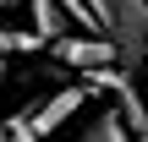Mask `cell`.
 Returning <instances> with one entry per match:
<instances>
[{
	"instance_id": "1",
	"label": "cell",
	"mask_w": 148,
	"mask_h": 142,
	"mask_svg": "<svg viewBox=\"0 0 148 142\" xmlns=\"http://www.w3.org/2000/svg\"><path fill=\"white\" fill-rule=\"evenodd\" d=\"M99 33L121 49V71L148 66V0H88Z\"/></svg>"
},
{
	"instance_id": "2",
	"label": "cell",
	"mask_w": 148,
	"mask_h": 142,
	"mask_svg": "<svg viewBox=\"0 0 148 142\" xmlns=\"http://www.w3.org/2000/svg\"><path fill=\"white\" fill-rule=\"evenodd\" d=\"M60 66H71L77 77H88V71H99V66H121V49L104 38V33H66V38H55V44H44Z\"/></svg>"
},
{
	"instance_id": "3",
	"label": "cell",
	"mask_w": 148,
	"mask_h": 142,
	"mask_svg": "<svg viewBox=\"0 0 148 142\" xmlns=\"http://www.w3.org/2000/svg\"><path fill=\"white\" fill-rule=\"evenodd\" d=\"M22 5H27V16H33L27 27L38 33V44H55V38H66V33H71V16H66L55 0H22Z\"/></svg>"
},
{
	"instance_id": "4",
	"label": "cell",
	"mask_w": 148,
	"mask_h": 142,
	"mask_svg": "<svg viewBox=\"0 0 148 142\" xmlns=\"http://www.w3.org/2000/svg\"><path fill=\"white\" fill-rule=\"evenodd\" d=\"M71 142H137V131L126 126V115H121V109H99V115H93Z\"/></svg>"
},
{
	"instance_id": "5",
	"label": "cell",
	"mask_w": 148,
	"mask_h": 142,
	"mask_svg": "<svg viewBox=\"0 0 148 142\" xmlns=\"http://www.w3.org/2000/svg\"><path fill=\"white\" fill-rule=\"evenodd\" d=\"M33 49H44L33 27H5V22H0V60H11V55H33Z\"/></svg>"
},
{
	"instance_id": "6",
	"label": "cell",
	"mask_w": 148,
	"mask_h": 142,
	"mask_svg": "<svg viewBox=\"0 0 148 142\" xmlns=\"http://www.w3.org/2000/svg\"><path fill=\"white\" fill-rule=\"evenodd\" d=\"M11 5H22V0H0V11H11Z\"/></svg>"
},
{
	"instance_id": "7",
	"label": "cell",
	"mask_w": 148,
	"mask_h": 142,
	"mask_svg": "<svg viewBox=\"0 0 148 142\" xmlns=\"http://www.w3.org/2000/svg\"><path fill=\"white\" fill-rule=\"evenodd\" d=\"M0 82H5V60H0Z\"/></svg>"
},
{
	"instance_id": "8",
	"label": "cell",
	"mask_w": 148,
	"mask_h": 142,
	"mask_svg": "<svg viewBox=\"0 0 148 142\" xmlns=\"http://www.w3.org/2000/svg\"><path fill=\"white\" fill-rule=\"evenodd\" d=\"M0 142H11V137H5V126H0Z\"/></svg>"
},
{
	"instance_id": "9",
	"label": "cell",
	"mask_w": 148,
	"mask_h": 142,
	"mask_svg": "<svg viewBox=\"0 0 148 142\" xmlns=\"http://www.w3.org/2000/svg\"><path fill=\"white\" fill-rule=\"evenodd\" d=\"M137 142H148V137H137Z\"/></svg>"
}]
</instances>
